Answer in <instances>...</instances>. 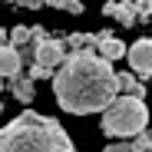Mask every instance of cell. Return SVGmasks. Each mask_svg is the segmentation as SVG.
<instances>
[{"label": "cell", "mask_w": 152, "mask_h": 152, "mask_svg": "<svg viewBox=\"0 0 152 152\" xmlns=\"http://www.w3.org/2000/svg\"><path fill=\"white\" fill-rule=\"evenodd\" d=\"M50 80L60 109L73 116L103 113L119 96L113 63L99 60L96 53H66V60L53 69Z\"/></svg>", "instance_id": "1"}, {"label": "cell", "mask_w": 152, "mask_h": 152, "mask_svg": "<svg viewBox=\"0 0 152 152\" xmlns=\"http://www.w3.org/2000/svg\"><path fill=\"white\" fill-rule=\"evenodd\" d=\"M66 53H69V50H66V43L60 37H43V40H37V43H30V46L20 50L23 60H30V63H37V66H43L50 73L66 60Z\"/></svg>", "instance_id": "4"}, {"label": "cell", "mask_w": 152, "mask_h": 152, "mask_svg": "<svg viewBox=\"0 0 152 152\" xmlns=\"http://www.w3.org/2000/svg\"><path fill=\"white\" fill-rule=\"evenodd\" d=\"M0 46H7V30H0Z\"/></svg>", "instance_id": "18"}, {"label": "cell", "mask_w": 152, "mask_h": 152, "mask_svg": "<svg viewBox=\"0 0 152 152\" xmlns=\"http://www.w3.org/2000/svg\"><path fill=\"white\" fill-rule=\"evenodd\" d=\"M7 43H10V46H17V50L30 46V27H23V23H20V27H13V30L7 33Z\"/></svg>", "instance_id": "11"}, {"label": "cell", "mask_w": 152, "mask_h": 152, "mask_svg": "<svg viewBox=\"0 0 152 152\" xmlns=\"http://www.w3.org/2000/svg\"><path fill=\"white\" fill-rule=\"evenodd\" d=\"M46 7H56V10H69V13H83V0H40Z\"/></svg>", "instance_id": "13"}, {"label": "cell", "mask_w": 152, "mask_h": 152, "mask_svg": "<svg viewBox=\"0 0 152 152\" xmlns=\"http://www.w3.org/2000/svg\"><path fill=\"white\" fill-rule=\"evenodd\" d=\"M149 152H152V149H149Z\"/></svg>", "instance_id": "20"}, {"label": "cell", "mask_w": 152, "mask_h": 152, "mask_svg": "<svg viewBox=\"0 0 152 152\" xmlns=\"http://www.w3.org/2000/svg\"><path fill=\"white\" fill-rule=\"evenodd\" d=\"M116 86H119V93H126V96L145 99V86H142V80H139L136 73H116Z\"/></svg>", "instance_id": "9"}, {"label": "cell", "mask_w": 152, "mask_h": 152, "mask_svg": "<svg viewBox=\"0 0 152 152\" xmlns=\"http://www.w3.org/2000/svg\"><path fill=\"white\" fill-rule=\"evenodd\" d=\"M103 13L109 20H116L119 27H136V7H132V0H109V4L103 7Z\"/></svg>", "instance_id": "6"}, {"label": "cell", "mask_w": 152, "mask_h": 152, "mask_svg": "<svg viewBox=\"0 0 152 152\" xmlns=\"http://www.w3.org/2000/svg\"><path fill=\"white\" fill-rule=\"evenodd\" d=\"M126 60H129V73H136L139 80L152 76V37H142L132 46H126Z\"/></svg>", "instance_id": "5"}, {"label": "cell", "mask_w": 152, "mask_h": 152, "mask_svg": "<svg viewBox=\"0 0 152 152\" xmlns=\"http://www.w3.org/2000/svg\"><path fill=\"white\" fill-rule=\"evenodd\" d=\"M0 152H76V145L60 119L23 109L0 129Z\"/></svg>", "instance_id": "2"}, {"label": "cell", "mask_w": 152, "mask_h": 152, "mask_svg": "<svg viewBox=\"0 0 152 152\" xmlns=\"http://www.w3.org/2000/svg\"><path fill=\"white\" fill-rule=\"evenodd\" d=\"M10 4H13V7H27V10H40V7H43L40 0H10Z\"/></svg>", "instance_id": "17"}, {"label": "cell", "mask_w": 152, "mask_h": 152, "mask_svg": "<svg viewBox=\"0 0 152 152\" xmlns=\"http://www.w3.org/2000/svg\"><path fill=\"white\" fill-rule=\"evenodd\" d=\"M132 7H136V23H145L152 17V0H132Z\"/></svg>", "instance_id": "14"}, {"label": "cell", "mask_w": 152, "mask_h": 152, "mask_svg": "<svg viewBox=\"0 0 152 152\" xmlns=\"http://www.w3.org/2000/svg\"><path fill=\"white\" fill-rule=\"evenodd\" d=\"M96 56H99V60H106V63H116V60L126 56V43L116 40V37L109 33V37H103V40L96 43Z\"/></svg>", "instance_id": "8"}, {"label": "cell", "mask_w": 152, "mask_h": 152, "mask_svg": "<svg viewBox=\"0 0 152 152\" xmlns=\"http://www.w3.org/2000/svg\"><path fill=\"white\" fill-rule=\"evenodd\" d=\"M27 76H30V80L37 83V80H50V76H53V73H50V69H43V66H37V63H30V69H27Z\"/></svg>", "instance_id": "15"}, {"label": "cell", "mask_w": 152, "mask_h": 152, "mask_svg": "<svg viewBox=\"0 0 152 152\" xmlns=\"http://www.w3.org/2000/svg\"><path fill=\"white\" fill-rule=\"evenodd\" d=\"M129 149H132V152H149V149H152V129H149V126L129 139Z\"/></svg>", "instance_id": "12"}, {"label": "cell", "mask_w": 152, "mask_h": 152, "mask_svg": "<svg viewBox=\"0 0 152 152\" xmlns=\"http://www.w3.org/2000/svg\"><path fill=\"white\" fill-rule=\"evenodd\" d=\"M23 73V56L17 46H0V80H13V76Z\"/></svg>", "instance_id": "7"}, {"label": "cell", "mask_w": 152, "mask_h": 152, "mask_svg": "<svg viewBox=\"0 0 152 152\" xmlns=\"http://www.w3.org/2000/svg\"><path fill=\"white\" fill-rule=\"evenodd\" d=\"M145 126H149V106H145V99H139V96L119 93L113 103L103 109V132L109 139L129 142L136 132L145 129Z\"/></svg>", "instance_id": "3"}, {"label": "cell", "mask_w": 152, "mask_h": 152, "mask_svg": "<svg viewBox=\"0 0 152 152\" xmlns=\"http://www.w3.org/2000/svg\"><path fill=\"white\" fill-rule=\"evenodd\" d=\"M0 113H4V103H0Z\"/></svg>", "instance_id": "19"}, {"label": "cell", "mask_w": 152, "mask_h": 152, "mask_svg": "<svg viewBox=\"0 0 152 152\" xmlns=\"http://www.w3.org/2000/svg\"><path fill=\"white\" fill-rule=\"evenodd\" d=\"M10 93H13V99L17 103H33V80L30 76H13L10 80Z\"/></svg>", "instance_id": "10"}, {"label": "cell", "mask_w": 152, "mask_h": 152, "mask_svg": "<svg viewBox=\"0 0 152 152\" xmlns=\"http://www.w3.org/2000/svg\"><path fill=\"white\" fill-rule=\"evenodd\" d=\"M103 152H132V149H129V142H122V139H119V142H109Z\"/></svg>", "instance_id": "16"}]
</instances>
